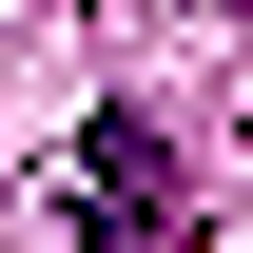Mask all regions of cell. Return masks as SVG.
<instances>
[{
    "instance_id": "6da1fadb",
    "label": "cell",
    "mask_w": 253,
    "mask_h": 253,
    "mask_svg": "<svg viewBox=\"0 0 253 253\" xmlns=\"http://www.w3.org/2000/svg\"><path fill=\"white\" fill-rule=\"evenodd\" d=\"M78 253H175V136L78 117Z\"/></svg>"
}]
</instances>
